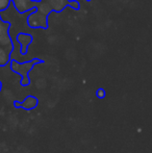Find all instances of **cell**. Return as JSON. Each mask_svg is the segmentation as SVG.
<instances>
[{
	"label": "cell",
	"mask_w": 152,
	"mask_h": 153,
	"mask_svg": "<svg viewBox=\"0 0 152 153\" xmlns=\"http://www.w3.org/2000/svg\"><path fill=\"white\" fill-rule=\"evenodd\" d=\"M12 3V0H0V13L4 12Z\"/></svg>",
	"instance_id": "obj_8"
},
{
	"label": "cell",
	"mask_w": 152,
	"mask_h": 153,
	"mask_svg": "<svg viewBox=\"0 0 152 153\" xmlns=\"http://www.w3.org/2000/svg\"><path fill=\"white\" fill-rule=\"evenodd\" d=\"M44 61L40 59H33L31 61L24 62H18L15 59H10V70L13 72L17 73L21 76V85L22 87H27L30 83V78H29V72L33 70V68L38 64H42Z\"/></svg>",
	"instance_id": "obj_2"
},
{
	"label": "cell",
	"mask_w": 152,
	"mask_h": 153,
	"mask_svg": "<svg viewBox=\"0 0 152 153\" xmlns=\"http://www.w3.org/2000/svg\"><path fill=\"white\" fill-rule=\"evenodd\" d=\"M1 89H2V83H1V81H0V91H1Z\"/></svg>",
	"instance_id": "obj_11"
},
{
	"label": "cell",
	"mask_w": 152,
	"mask_h": 153,
	"mask_svg": "<svg viewBox=\"0 0 152 153\" xmlns=\"http://www.w3.org/2000/svg\"><path fill=\"white\" fill-rule=\"evenodd\" d=\"M12 2L14 3L18 13L21 15L25 14L26 12H33L36 10L35 6L28 4L29 2H31V0H12Z\"/></svg>",
	"instance_id": "obj_6"
},
{
	"label": "cell",
	"mask_w": 152,
	"mask_h": 153,
	"mask_svg": "<svg viewBox=\"0 0 152 153\" xmlns=\"http://www.w3.org/2000/svg\"><path fill=\"white\" fill-rule=\"evenodd\" d=\"M68 4L69 0H40V2H35L36 10L27 17V25L30 28L47 29L49 13H61Z\"/></svg>",
	"instance_id": "obj_1"
},
{
	"label": "cell",
	"mask_w": 152,
	"mask_h": 153,
	"mask_svg": "<svg viewBox=\"0 0 152 153\" xmlns=\"http://www.w3.org/2000/svg\"><path fill=\"white\" fill-rule=\"evenodd\" d=\"M33 36L29 33H25V32H20L17 36V42L20 45V52L22 55L27 54L28 52V47L29 45L33 43Z\"/></svg>",
	"instance_id": "obj_4"
},
{
	"label": "cell",
	"mask_w": 152,
	"mask_h": 153,
	"mask_svg": "<svg viewBox=\"0 0 152 153\" xmlns=\"http://www.w3.org/2000/svg\"><path fill=\"white\" fill-rule=\"evenodd\" d=\"M10 28V24L8 22L2 19L0 21V45L4 48H7L13 50L14 49V44L12 42V39H10V32L8 29Z\"/></svg>",
	"instance_id": "obj_3"
},
{
	"label": "cell",
	"mask_w": 152,
	"mask_h": 153,
	"mask_svg": "<svg viewBox=\"0 0 152 153\" xmlns=\"http://www.w3.org/2000/svg\"><path fill=\"white\" fill-rule=\"evenodd\" d=\"M68 6L72 7L73 10H79V8H80V3H79L77 0H69V4H68Z\"/></svg>",
	"instance_id": "obj_9"
},
{
	"label": "cell",
	"mask_w": 152,
	"mask_h": 153,
	"mask_svg": "<svg viewBox=\"0 0 152 153\" xmlns=\"http://www.w3.org/2000/svg\"><path fill=\"white\" fill-rule=\"evenodd\" d=\"M12 52L13 50L4 47L0 46V67H4L7 64H10V59H12Z\"/></svg>",
	"instance_id": "obj_7"
},
{
	"label": "cell",
	"mask_w": 152,
	"mask_h": 153,
	"mask_svg": "<svg viewBox=\"0 0 152 153\" xmlns=\"http://www.w3.org/2000/svg\"><path fill=\"white\" fill-rule=\"evenodd\" d=\"M96 96H97V98H99V99H104V98H105V96H106L105 90L102 89V88L98 89L97 91H96Z\"/></svg>",
	"instance_id": "obj_10"
},
{
	"label": "cell",
	"mask_w": 152,
	"mask_h": 153,
	"mask_svg": "<svg viewBox=\"0 0 152 153\" xmlns=\"http://www.w3.org/2000/svg\"><path fill=\"white\" fill-rule=\"evenodd\" d=\"M87 1H91V0H87Z\"/></svg>",
	"instance_id": "obj_12"
},
{
	"label": "cell",
	"mask_w": 152,
	"mask_h": 153,
	"mask_svg": "<svg viewBox=\"0 0 152 153\" xmlns=\"http://www.w3.org/2000/svg\"><path fill=\"white\" fill-rule=\"evenodd\" d=\"M38 104H39V100L35 96H27L22 102H19V101H15L14 102L15 107L26 109V111H30V109L36 108L38 106Z\"/></svg>",
	"instance_id": "obj_5"
}]
</instances>
